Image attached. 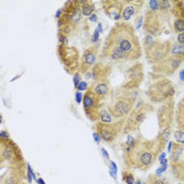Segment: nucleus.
I'll use <instances>...</instances> for the list:
<instances>
[{"label": "nucleus", "mask_w": 184, "mask_h": 184, "mask_svg": "<svg viewBox=\"0 0 184 184\" xmlns=\"http://www.w3.org/2000/svg\"><path fill=\"white\" fill-rule=\"evenodd\" d=\"M100 55L117 62L139 60L142 46L134 25L125 21L116 22L106 36Z\"/></svg>", "instance_id": "nucleus-1"}, {"label": "nucleus", "mask_w": 184, "mask_h": 184, "mask_svg": "<svg viewBox=\"0 0 184 184\" xmlns=\"http://www.w3.org/2000/svg\"><path fill=\"white\" fill-rule=\"evenodd\" d=\"M162 151L157 138L149 140L141 135L137 138L129 136L124 148V163L129 169L147 170Z\"/></svg>", "instance_id": "nucleus-2"}, {"label": "nucleus", "mask_w": 184, "mask_h": 184, "mask_svg": "<svg viewBox=\"0 0 184 184\" xmlns=\"http://www.w3.org/2000/svg\"><path fill=\"white\" fill-rule=\"evenodd\" d=\"M145 94L151 103L162 104L174 99L176 85L166 77L149 73V81L146 86Z\"/></svg>", "instance_id": "nucleus-3"}, {"label": "nucleus", "mask_w": 184, "mask_h": 184, "mask_svg": "<svg viewBox=\"0 0 184 184\" xmlns=\"http://www.w3.org/2000/svg\"><path fill=\"white\" fill-rule=\"evenodd\" d=\"M81 0L66 1L62 7V15L58 19V30L60 34L68 36L76 31L82 18Z\"/></svg>", "instance_id": "nucleus-4"}, {"label": "nucleus", "mask_w": 184, "mask_h": 184, "mask_svg": "<svg viewBox=\"0 0 184 184\" xmlns=\"http://www.w3.org/2000/svg\"><path fill=\"white\" fill-rule=\"evenodd\" d=\"M136 102H137L136 90H124L119 89V92H117L113 102L107 105V110L114 119H125L134 111Z\"/></svg>", "instance_id": "nucleus-5"}, {"label": "nucleus", "mask_w": 184, "mask_h": 184, "mask_svg": "<svg viewBox=\"0 0 184 184\" xmlns=\"http://www.w3.org/2000/svg\"><path fill=\"white\" fill-rule=\"evenodd\" d=\"M154 108L155 107L151 103H146L142 99H137V103L135 105L134 111L125 119L124 129H123L124 134H129V133L139 129L141 124L146 119L147 113L154 111Z\"/></svg>", "instance_id": "nucleus-6"}, {"label": "nucleus", "mask_w": 184, "mask_h": 184, "mask_svg": "<svg viewBox=\"0 0 184 184\" xmlns=\"http://www.w3.org/2000/svg\"><path fill=\"white\" fill-rule=\"evenodd\" d=\"M57 55L64 70L68 74L75 75L76 73H79L81 58L77 47L70 46L68 44H58Z\"/></svg>", "instance_id": "nucleus-7"}, {"label": "nucleus", "mask_w": 184, "mask_h": 184, "mask_svg": "<svg viewBox=\"0 0 184 184\" xmlns=\"http://www.w3.org/2000/svg\"><path fill=\"white\" fill-rule=\"evenodd\" d=\"M144 55L146 61L151 66L161 62L170 55L172 50V42L166 40V41H156L147 47H144Z\"/></svg>", "instance_id": "nucleus-8"}, {"label": "nucleus", "mask_w": 184, "mask_h": 184, "mask_svg": "<svg viewBox=\"0 0 184 184\" xmlns=\"http://www.w3.org/2000/svg\"><path fill=\"white\" fill-rule=\"evenodd\" d=\"M144 80V68L140 61L130 65L124 73V81L120 89L124 90H137Z\"/></svg>", "instance_id": "nucleus-9"}, {"label": "nucleus", "mask_w": 184, "mask_h": 184, "mask_svg": "<svg viewBox=\"0 0 184 184\" xmlns=\"http://www.w3.org/2000/svg\"><path fill=\"white\" fill-rule=\"evenodd\" d=\"M125 119H119L111 122V123H104V122L98 121L95 124V129L100 135L101 139L107 143H112L123 132Z\"/></svg>", "instance_id": "nucleus-10"}, {"label": "nucleus", "mask_w": 184, "mask_h": 184, "mask_svg": "<svg viewBox=\"0 0 184 184\" xmlns=\"http://www.w3.org/2000/svg\"><path fill=\"white\" fill-rule=\"evenodd\" d=\"M183 63L184 55H169L166 59L151 66V73L169 78L179 70Z\"/></svg>", "instance_id": "nucleus-11"}, {"label": "nucleus", "mask_w": 184, "mask_h": 184, "mask_svg": "<svg viewBox=\"0 0 184 184\" xmlns=\"http://www.w3.org/2000/svg\"><path fill=\"white\" fill-rule=\"evenodd\" d=\"M1 142V151H0V158L1 163L7 162L10 165H20L23 164V156L20 148L17 144L11 139H2L0 138Z\"/></svg>", "instance_id": "nucleus-12"}, {"label": "nucleus", "mask_w": 184, "mask_h": 184, "mask_svg": "<svg viewBox=\"0 0 184 184\" xmlns=\"http://www.w3.org/2000/svg\"><path fill=\"white\" fill-rule=\"evenodd\" d=\"M83 110L90 121H100V111L104 106L103 101L99 99L90 89L83 94Z\"/></svg>", "instance_id": "nucleus-13"}, {"label": "nucleus", "mask_w": 184, "mask_h": 184, "mask_svg": "<svg viewBox=\"0 0 184 184\" xmlns=\"http://www.w3.org/2000/svg\"><path fill=\"white\" fill-rule=\"evenodd\" d=\"M162 17L158 12L147 9L143 19V31L145 35H151L155 37H159L163 31V23H162Z\"/></svg>", "instance_id": "nucleus-14"}, {"label": "nucleus", "mask_w": 184, "mask_h": 184, "mask_svg": "<svg viewBox=\"0 0 184 184\" xmlns=\"http://www.w3.org/2000/svg\"><path fill=\"white\" fill-rule=\"evenodd\" d=\"M176 114V103L175 100H169L162 103L157 110V118L160 130L164 129L167 126H172L175 120Z\"/></svg>", "instance_id": "nucleus-15"}, {"label": "nucleus", "mask_w": 184, "mask_h": 184, "mask_svg": "<svg viewBox=\"0 0 184 184\" xmlns=\"http://www.w3.org/2000/svg\"><path fill=\"white\" fill-rule=\"evenodd\" d=\"M169 21L170 28L174 33H184V1L174 0V7Z\"/></svg>", "instance_id": "nucleus-16"}, {"label": "nucleus", "mask_w": 184, "mask_h": 184, "mask_svg": "<svg viewBox=\"0 0 184 184\" xmlns=\"http://www.w3.org/2000/svg\"><path fill=\"white\" fill-rule=\"evenodd\" d=\"M99 50H100V45L98 43L84 50L81 57V63H80V70H79L80 74L86 75L92 70L93 66L97 63Z\"/></svg>", "instance_id": "nucleus-17"}, {"label": "nucleus", "mask_w": 184, "mask_h": 184, "mask_svg": "<svg viewBox=\"0 0 184 184\" xmlns=\"http://www.w3.org/2000/svg\"><path fill=\"white\" fill-rule=\"evenodd\" d=\"M113 71L112 63L105 62H97L93 66L92 70L85 75L86 79H92L93 82L103 81V80H110V76Z\"/></svg>", "instance_id": "nucleus-18"}, {"label": "nucleus", "mask_w": 184, "mask_h": 184, "mask_svg": "<svg viewBox=\"0 0 184 184\" xmlns=\"http://www.w3.org/2000/svg\"><path fill=\"white\" fill-rule=\"evenodd\" d=\"M103 12L108 18L114 21H120L123 12V0H103L101 1Z\"/></svg>", "instance_id": "nucleus-19"}, {"label": "nucleus", "mask_w": 184, "mask_h": 184, "mask_svg": "<svg viewBox=\"0 0 184 184\" xmlns=\"http://www.w3.org/2000/svg\"><path fill=\"white\" fill-rule=\"evenodd\" d=\"M144 0H123V12H122V21L129 22L133 16H136L140 13V10L144 5Z\"/></svg>", "instance_id": "nucleus-20"}, {"label": "nucleus", "mask_w": 184, "mask_h": 184, "mask_svg": "<svg viewBox=\"0 0 184 184\" xmlns=\"http://www.w3.org/2000/svg\"><path fill=\"white\" fill-rule=\"evenodd\" d=\"M89 89L92 90L99 99L103 101L108 95L111 94L110 80H103V81L93 82V83L90 85Z\"/></svg>", "instance_id": "nucleus-21"}, {"label": "nucleus", "mask_w": 184, "mask_h": 184, "mask_svg": "<svg viewBox=\"0 0 184 184\" xmlns=\"http://www.w3.org/2000/svg\"><path fill=\"white\" fill-rule=\"evenodd\" d=\"M170 166H172V172L175 178L180 181H184V159L176 162H170Z\"/></svg>", "instance_id": "nucleus-22"}, {"label": "nucleus", "mask_w": 184, "mask_h": 184, "mask_svg": "<svg viewBox=\"0 0 184 184\" xmlns=\"http://www.w3.org/2000/svg\"><path fill=\"white\" fill-rule=\"evenodd\" d=\"M170 133H172V126H167L165 127L164 129L160 130V133L157 136V139H158L160 145H161V147L164 149L165 145H166L167 141L169 139V136H170Z\"/></svg>", "instance_id": "nucleus-23"}, {"label": "nucleus", "mask_w": 184, "mask_h": 184, "mask_svg": "<svg viewBox=\"0 0 184 184\" xmlns=\"http://www.w3.org/2000/svg\"><path fill=\"white\" fill-rule=\"evenodd\" d=\"M96 10L95 3L90 0H81V12L83 16H89L93 15L94 11Z\"/></svg>", "instance_id": "nucleus-24"}, {"label": "nucleus", "mask_w": 184, "mask_h": 184, "mask_svg": "<svg viewBox=\"0 0 184 184\" xmlns=\"http://www.w3.org/2000/svg\"><path fill=\"white\" fill-rule=\"evenodd\" d=\"M113 116L111 115V113L107 110V106H103L100 111V121L104 122V123H111L113 122Z\"/></svg>", "instance_id": "nucleus-25"}, {"label": "nucleus", "mask_w": 184, "mask_h": 184, "mask_svg": "<svg viewBox=\"0 0 184 184\" xmlns=\"http://www.w3.org/2000/svg\"><path fill=\"white\" fill-rule=\"evenodd\" d=\"M145 184H169L165 178H161L160 176L157 175H151L149 176V178L146 181Z\"/></svg>", "instance_id": "nucleus-26"}, {"label": "nucleus", "mask_w": 184, "mask_h": 184, "mask_svg": "<svg viewBox=\"0 0 184 184\" xmlns=\"http://www.w3.org/2000/svg\"><path fill=\"white\" fill-rule=\"evenodd\" d=\"M174 137L176 140V143L184 146V129H176L174 133Z\"/></svg>", "instance_id": "nucleus-27"}, {"label": "nucleus", "mask_w": 184, "mask_h": 184, "mask_svg": "<svg viewBox=\"0 0 184 184\" xmlns=\"http://www.w3.org/2000/svg\"><path fill=\"white\" fill-rule=\"evenodd\" d=\"M122 179H123V181H125L126 184H134L135 183L134 175H133L130 172H127V170H124V172L122 173Z\"/></svg>", "instance_id": "nucleus-28"}, {"label": "nucleus", "mask_w": 184, "mask_h": 184, "mask_svg": "<svg viewBox=\"0 0 184 184\" xmlns=\"http://www.w3.org/2000/svg\"><path fill=\"white\" fill-rule=\"evenodd\" d=\"M170 55H184V46L174 43L172 44V50H170Z\"/></svg>", "instance_id": "nucleus-29"}, {"label": "nucleus", "mask_w": 184, "mask_h": 184, "mask_svg": "<svg viewBox=\"0 0 184 184\" xmlns=\"http://www.w3.org/2000/svg\"><path fill=\"white\" fill-rule=\"evenodd\" d=\"M101 31H102V25H101V23H99V24H98V28H96L94 32V35L92 36L93 42H96V43H97V42L99 41V34L101 33Z\"/></svg>", "instance_id": "nucleus-30"}, {"label": "nucleus", "mask_w": 184, "mask_h": 184, "mask_svg": "<svg viewBox=\"0 0 184 184\" xmlns=\"http://www.w3.org/2000/svg\"><path fill=\"white\" fill-rule=\"evenodd\" d=\"M155 41H156V40H155V38L153 36L145 35L144 40H143V49H144V47H147L148 45H151V43H154Z\"/></svg>", "instance_id": "nucleus-31"}, {"label": "nucleus", "mask_w": 184, "mask_h": 184, "mask_svg": "<svg viewBox=\"0 0 184 184\" xmlns=\"http://www.w3.org/2000/svg\"><path fill=\"white\" fill-rule=\"evenodd\" d=\"M149 7L151 11H155V12H158L159 11V0H151V1L148 2Z\"/></svg>", "instance_id": "nucleus-32"}, {"label": "nucleus", "mask_w": 184, "mask_h": 184, "mask_svg": "<svg viewBox=\"0 0 184 184\" xmlns=\"http://www.w3.org/2000/svg\"><path fill=\"white\" fill-rule=\"evenodd\" d=\"M89 87H90V84L87 83L86 81H81L80 84L78 85V87H77V90H78V92H83V90H85V92H86V90H89Z\"/></svg>", "instance_id": "nucleus-33"}, {"label": "nucleus", "mask_w": 184, "mask_h": 184, "mask_svg": "<svg viewBox=\"0 0 184 184\" xmlns=\"http://www.w3.org/2000/svg\"><path fill=\"white\" fill-rule=\"evenodd\" d=\"M74 86L75 89L77 90V87H78V85L80 84V82H81V75L80 73H76L74 75Z\"/></svg>", "instance_id": "nucleus-34"}, {"label": "nucleus", "mask_w": 184, "mask_h": 184, "mask_svg": "<svg viewBox=\"0 0 184 184\" xmlns=\"http://www.w3.org/2000/svg\"><path fill=\"white\" fill-rule=\"evenodd\" d=\"M58 40H59V44H68V36L63 35V34L58 33Z\"/></svg>", "instance_id": "nucleus-35"}, {"label": "nucleus", "mask_w": 184, "mask_h": 184, "mask_svg": "<svg viewBox=\"0 0 184 184\" xmlns=\"http://www.w3.org/2000/svg\"><path fill=\"white\" fill-rule=\"evenodd\" d=\"M177 43L184 46V33H180L177 35Z\"/></svg>", "instance_id": "nucleus-36"}, {"label": "nucleus", "mask_w": 184, "mask_h": 184, "mask_svg": "<svg viewBox=\"0 0 184 184\" xmlns=\"http://www.w3.org/2000/svg\"><path fill=\"white\" fill-rule=\"evenodd\" d=\"M75 96H76V101H77V103H80V102H81V100L83 99V94H82L81 92H76V94H75Z\"/></svg>", "instance_id": "nucleus-37"}, {"label": "nucleus", "mask_w": 184, "mask_h": 184, "mask_svg": "<svg viewBox=\"0 0 184 184\" xmlns=\"http://www.w3.org/2000/svg\"><path fill=\"white\" fill-rule=\"evenodd\" d=\"M0 138H2V139H10L9 132H7V130H1V132H0Z\"/></svg>", "instance_id": "nucleus-38"}, {"label": "nucleus", "mask_w": 184, "mask_h": 184, "mask_svg": "<svg viewBox=\"0 0 184 184\" xmlns=\"http://www.w3.org/2000/svg\"><path fill=\"white\" fill-rule=\"evenodd\" d=\"M143 19H144V17H143V16H140L139 19L137 20V24H136V28H140L141 24H142V21H143Z\"/></svg>", "instance_id": "nucleus-39"}, {"label": "nucleus", "mask_w": 184, "mask_h": 184, "mask_svg": "<svg viewBox=\"0 0 184 184\" xmlns=\"http://www.w3.org/2000/svg\"><path fill=\"white\" fill-rule=\"evenodd\" d=\"M93 136H94V139L96 140V142H97V143H99L100 141H101V137H100V135L98 134L97 132L94 133V135H93Z\"/></svg>", "instance_id": "nucleus-40"}, {"label": "nucleus", "mask_w": 184, "mask_h": 184, "mask_svg": "<svg viewBox=\"0 0 184 184\" xmlns=\"http://www.w3.org/2000/svg\"><path fill=\"white\" fill-rule=\"evenodd\" d=\"M97 20H98V16L96 14H93L90 17V21H92V22H95V21H97Z\"/></svg>", "instance_id": "nucleus-41"}, {"label": "nucleus", "mask_w": 184, "mask_h": 184, "mask_svg": "<svg viewBox=\"0 0 184 184\" xmlns=\"http://www.w3.org/2000/svg\"><path fill=\"white\" fill-rule=\"evenodd\" d=\"M111 165H112V169H113V174H116V173H117V167H116V164H115L114 162H111Z\"/></svg>", "instance_id": "nucleus-42"}, {"label": "nucleus", "mask_w": 184, "mask_h": 184, "mask_svg": "<svg viewBox=\"0 0 184 184\" xmlns=\"http://www.w3.org/2000/svg\"><path fill=\"white\" fill-rule=\"evenodd\" d=\"M101 151H102V154H103V156L105 157V159H110V157H108V154L106 153V151L104 148H101Z\"/></svg>", "instance_id": "nucleus-43"}, {"label": "nucleus", "mask_w": 184, "mask_h": 184, "mask_svg": "<svg viewBox=\"0 0 184 184\" xmlns=\"http://www.w3.org/2000/svg\"><path fill=\"white\" fill-rule=\"evenodd\" d=\"M179 77H180V80H181V81H184V68L180 72Z\"/></svg>", "instance_id": "nucleus-44"}, {"label": "nucleus", "mask_w": 184, "mask_h": 184, "mask_svg": "<svg viewBox=\"0 0 184 184\" xmlns=\"http://www.w3.org/2000/svg\"><path fill=\"white\" fill-rule=\"evenodd\" d=\"M37 183H38V184H45L44 180L42 179V178H39V179H37Z\"/></svg>", "instance_id": "nucleus-45"}, {"label": "nucleus", "mask_w": 184, "mask_h": 184, "mask_svg": "<svg viewBox=\"0 0 184 184\" xmlns=\"http://www.w3.org/2000/svg\"><path fill=\"white\" fill-rule=\"evenodd\" d=\"M134 184H141V180H137Z\"/></svg>", "instance_id": "nucleus-46"}, {"label": "nucleus", "mask_w": 184, "mask_h": 184, "mask_svg": "<svg viewBox=\"0 0 184 184\" xmlns=\"http://www.w3.org/2000/svg\"><path fill=\"white\" fill-rule=\"evenodd\" d=\"M181 101H182V102H183V103H184V97H183V98H182V99H181Z\"/></svg>", "instance_id": "nucleus-47"}]
</instances>
